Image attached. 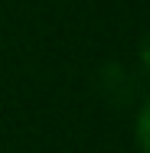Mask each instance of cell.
Returning a JSON list of instances; mask_svg holds the SVG:
<instances>
[{"label":"cell","instance_id":"7a4b0ae2","mask_svg":"<svg viewBox=\"0 0 150 153\" xmlns=\"http://www.w3.org/2000/svg\"><path fill=\"white\" fill-rule=\"evenodd\" d=\"M140 62H144V68L150 72V36L144 39V46H140Z\"/></svg>","mask_w":150,"mask_h":153},{"label":"cell","instance_id":"6da1fadb","mask_svg":"<svg viewBox=\"0 0 150 153\" xmlns=\"http://www.w3.org/2000/svg\"><path fill=\"white\" fill-rule=\"evenodd\" d=\"M137 147H140V153H150V101L137 114Z\"/></svg>","mask_w":150,"mask_h":153}]
</instances>
